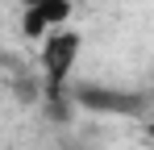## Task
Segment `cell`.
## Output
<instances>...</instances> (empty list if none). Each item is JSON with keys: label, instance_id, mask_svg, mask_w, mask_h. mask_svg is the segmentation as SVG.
Masks as SVG:
<instances>
[{"label": "cell", "instance_id": "1", "mask_svg": "<svg viewBox=\"0 0 154 150\" xmlns=\"http://www.w3.org/2000/svg\"><path fill=\"white\" fill-rule=\"evenodd\" d=\"M38 46H42V50H38V63H42L46 100L58 108V104H63V92H67V83H71V75H75V67H79V54H83V33L67 21V25H58V29H50Z\"/></svg>", "mask_w": 154, "mask_h": 150}, {"label": "cell", "instance_id": "2", "mask_svg": "<svg viewBox=\"0 0 154 150\" xmlns=\"http://www.w3.org/2000/svg\"><path fill=\"white\" fill-rule=\"evenodd\" d=\"M71 13H75V0H46V4H29L21 8V38H33V42H42L50 29L71 21Z\"/></svg>", "mask_w": 154, "mask_h": 150}, {"label": "cell", "instance_id": "3", "mask_svg": "<svg viewBox=\"0 0 154 150\" xmlns=\"http://www.w3.org/2000/svg\"><path fill=\"white\" fill-rule=\"evenodd\" d=\"M79 100H83L88 108H100V113H133V108L142 104L133 92H108V88H83Z\"/></svg>", "mask_w": 154, "mask_h": 150}, {"label": "cell", "instance_id": "4", "mask_svg": "<svg viewBox=\"0 0 154 150\" xmlns=\"http://www.w3.org/2000/svg\"><path fill=\"white\" fill-rule=\"evenodd\" d=\"M17 4H21V8H29V4H46V0H17Z\"/></svg>", "mask_w": 154, "mask_h": 150}]
</instances>
